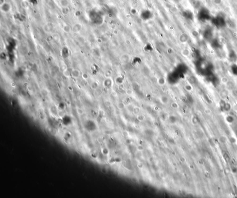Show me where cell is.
<instances>
[{
	"mask_svg": "<svg viewBox=\"0 0 237 198\" xmlns=\"http://www.w3.org/2000/svg\"><path fill=\"white\" fill-rule=\"evenodd\" d=\"M198 17L200 20H206L209 19L210 14L207 10L205 9H203L199 12Z\"/></svg>",
	"mask_w": 237,
	"mask_h": 198,
	"instance_id": "6da1fadb",
	"label": "cell"
},
{
	"mask_svg": "<svg viewBox=\"0 0 237 198\" xmlns=\"http://www.w3.org/2000/svg\"><path fill=\"white\" fill-rule=\"evenodd\" d=\"M213 22L217 26L222 27L225 25V21L224 19L221 16H218L213 20Z\"/></svg>",
	"mask_w": 237,
	"mask_h": 198,
	"instance_id": "7a4b0ae2",
	"label": "cell"
},
{
	"mask_svg": "<svg viewBox=\"0 0 237 198\" xmlns=\"http://www.w3.org/2000/svg\"><path fill=\"white\" fill-rule=\"evenodd\" d=\"M0 11L4 13H7L10 11L11 9V5L10 3L5 2L2 5L0 6Z\"/></svg>",
	"mask_w": 237,
	"mask_h": 198,
	"instance_id": "3957f363",
	"label": "cell"
},
{
	"mask_svg": "<svg viewBox=\"0 0 237 198\" xmlns=\"http://www.w3.org/2000/svg\"><path fill=\"white\" fill-rule=\"evenodd\" d=\"M141 16L143 20H149L152 17V14L150 11L144 10L142 11Z\"/></svg>",
	"mask_w": 237,
	"mask_h": 198,
	"instance_id": "277c9868",
	"label": "cell"
},
{
	"mask_svg": "<svg viewBox=\"0 0 237 198\" xmlns=\"http://www.w3.org/2000/svg\"><path fill=\"white\" fill-rule=\"evenodd\" d=\"M59 3L61 5V6L63 8H66L68 7L69 6V3L68 0H60Z\"/></svg>",
	"mask_w": 237,
	"mask_h": 198,
	"instance_id": "5b68a950",
	"label": "cell"
},
{
	"mask_svg": "<svg viewBox=\"0 0 237 198\" xmlns=\"http://www.w3.org/2000/svg\"><path fill=\"white\" fill-rule=\"evenodd\" d=\"M192 14L190 11H186L183 12V16L188 18H191L192 17Z\"/></svg>",
	"mask_w": 237,
	"mask_h": 198,
	"instance_id": "8992f818",
	"label": "cell"
},
{
	"mask_svg": "<svg viewBox=\"0 0 237 198\" xmlns=\"http://www.w3.org/2000/svg\"><path fill=\"white\" fill-rule=\"evenodd\" d=\"M212 35V32L209 30H206L204 32V36L206 39H209Z\"/></svg>",
	"mask_w": 237,
	"mask_h": 198,
	"instance_id": "52a82bcc",
	"label": "cell"
},
{
	"mask_svg": "<svg viewBox=\"0 0 237 198\" xmlns=\"http://www.w3.org/2000/svg\"><path fill=\"white\" fill-rule=\"evenodd\" d=\"M231 69H232V71L233 72V73L236 75H237V66L236 65H233L231 68Z\"/></svg>",
	"mask_w": 237,
	"mask_h": 198,
	"instance_id": "ba28073f",
	"label": "cell"
},
{
	"mask_svg": "<svg viewBox=\"0 0 237 198\" xmlns=\"http://www.w3.org/2000/svg\"><path fill=\"white\" fill-rule=\"evenodd\" d=\"M212 45L215 47V48H217V47H218L219 45V43H218V42L216 41V40H214L213 43H212Z\"/></svg>",
	"mask_w": 237,
	"mask_h": 198,
	"instance_id": "9c48e42d",
	"label": "cell"
},
{
	"mask_svg": "<svg viewBox=\"0 0 237 198\" xmlns=\"http://www.w3.org/2000/svg\"><path fill=\"white\" fill-rule=\"evenodd\" d=\"M6 2L5 0H0V6L2 5L3 4H4Z\"/></svg>",
	"mask_w": 237,
	"mask_h": 198,
	"instance_id": "30bf717a",
	"label": "cell"
}]
</instances>
